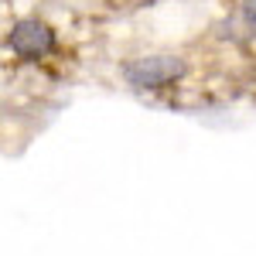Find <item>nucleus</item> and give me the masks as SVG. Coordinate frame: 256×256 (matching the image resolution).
<instances>
[{
  "instance_id": "f257e3e1",
  "label": "nucleus",
  "mask_w": 256,
  "mask_h": 256,
  "mask_svg": "<svg viewBox=\"0 0 256 256\" xmlns=\"http://www.w3.org/2000/svg\"><path fill=\"white\" fill-rule=\"evenodd\" d=\"M120 76L126 79V86H134L140 92H160L188 76V62L171 52H150V55L126 58L120 65Z\"/></svg>"
},
{
  "instance_id": "f03ea898",
  "label": "nucleus",
  "mask_w": 256,
  "mask_h": 256,
  "mask_svg": "<svg viewBox=\"0 0 256 256\" xmlns=\"http://www.w3.org/2000/svg\"><path fill=\"white\" fill-rule=\"evenodd\" d=\"M7 48L20 62H44L58 52V34L48 20L41 18H20L7 31Z\"/></svg>"
},
{
  "instance_id": "7ed1b4c3",
  "label": "nucleus",
  "mask_w": 256,
  "mask_h": 256,
  "mask_svg": "<svg viewBox=\"0 0 256 256\" xmlns=\"http://www.w3.org/2000/svg\"><path fill=\"white\" fill-rule=\"evenodd\" d=\"M239 14L246 24H253L256 28V0H239Z\"/></svg>"
}]
</instances>
